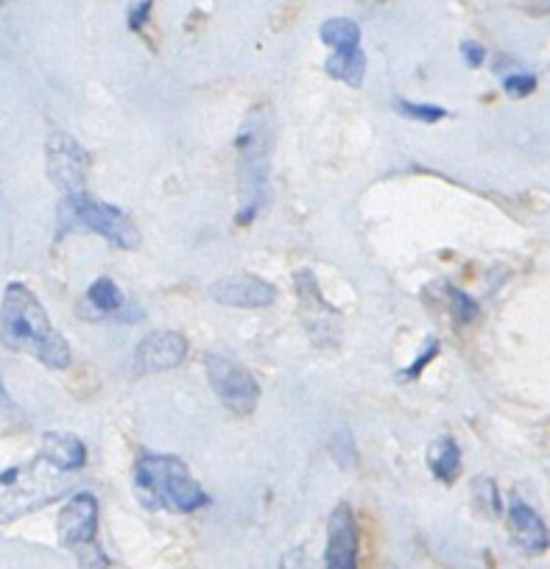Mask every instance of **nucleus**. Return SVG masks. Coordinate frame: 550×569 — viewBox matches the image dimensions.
Masks as SVG:
<instances>
[{"instance_id": "1", "label": "nucleus", "mask_w": 550, "mask_h": 569, "mask_svg": "<svg viewBox=\"0 0 550 569\" xmlns=\"http://www.w3.org/2000/svg\"><path fill=\"white\" fill-rule=\"evenodd\" d=\"M0 329H3V347L34 355L47 369H67L71 366L67 340L51 327L40 299L20 282L7 285Z\"/></svg>"}, {"instance_id": "2", "label": "nucleus", "mask_w": 550, "mask_h": 569, "mask_svg": "<svg viewBox=\"0 0 550 569\" xmlns=\"http://www.w3.org/2000/svg\"><path fill=\"white\" fill-rule=\"evenodd\" d=\"M137 499L148 510H177L190 514L210 503L204 488L190 477L188 466L173 455H142L135 464Z\"/></svg>"}, {"instance_id": "3", "label": "nucleus", "mask_w": 550, "mask_h": 569, "mask_svg": "<svg viewBox=\"0 0 550 569\" xmlns=\"http://www.w3.org/2000/svg\"><path fill=\"white\" fill-rule=\"evenodd\" d=\"M272 135L274 120L268 112L255 109L243 124L241 135H237V162H241V190H243V210L237 221L248 223V218L257 212L261 204L263 185H266V165L268 151H272Z\"/></svg>"}, {"instance_id": "4", "label": "nucleus", "mask_w": 550, "mask_h": 569, "mask_svg": "<svg viewBox=\"0 0 550 569\" xmlns=\"http://www.w3.org/2000/svg\"><path fill=\"white\" fill-rule=\"evenodd\" d=\"M60 238L71 230H89L113 243L115 249H137L140 246V232L118 207L107 201L89 199L87 193L67 196L60 204Z\"/></svg>"}, {"instance_id": "5", "label": "nucleus", "mask_w": 550, "mask_h": 569, "mask_svg": "<svg viewBox=\"0 0 550 569\" xmlns=\"http://www.w3.org/2000/svg\"><path fill=\"white\" fill-rule=\"evenodd\" d=\"M204 369H208L210 388H213L226 411H232L235 417H248L255 411L257 400H261V388H257L255 377L248 375L237 360L219 352V349H208Z\"/></svg>"}, {"instance_id": "6", "label": "nucleus", "mask_w": 550, "mask_h": 569, "mask_svg": "<svg viewBox=\"0 0 550 569\" xmlns=\"http://www.w3.org/2000/svg\"><path fill=\"white\" fill-rule=\"evenodd\" d=\"M87 151L65 131H54L45 143V168L56 188L67 196L87 193Z\"/></svg>"}, {"instance_id": "7", "label": "nucleus", "mask_w": 550, "mask_h": 569, "mask_svg": "<svg viewBox=\"0 0 550 569\" xmlns=\"http://www.w3.org/2000/svg\"><path fill=\"white\" fill-rule=\"evenodd\" d=\"M56 530H60L62 547L82 552L84 547H95V530H98V503L93 494L78 492L73 494L60 510L56 519Z\"/></svg>"}, {"instance_id": "8", "label": "nucleus", "mask_w": 550, "mask_h": 569, "mask_svg": "<svg viewBox=\"0 0 550 569\" xmlns=\"http://www.w3.org/2000/svg\"><path fill=\"white\" fill-rule=\"evenodd\" d=\"M188 338L173 329L151 333L137 344L135 349V375H155V371L177 369L188 358Z\"/></svg>"}, {"instance_id": "9", "label": "nucleus", "mask_w": 550, "mask_h": 569, "mask_svg": "<svg viewBox=\"0 0 550 569\" xmlns=\"http://www.w3.org/2000/svg\"><path fill=\"white\" fill-rule=\"evenodd\" d=\"M325 569H358V523L347 503H338L327 523Z\"/></svg>"}, {"instance_id": "10", "label": "nucleus", "mask_w": 550, "mask_h": 569, "mask_svg": "<svg viewBox=\"0 0 550 569\" xmlns=\"http://www.w3.org/2000/svg\"><path fill=\"white\" fill-rule=\"evenodd\" d=\"M210 296L226 307H268L277 299V291L272 282L261 280V276L235 274L215 280L210 285Z\"/></svg>"}, {"instance_id": "11", "label": "nucleus", "mask_w": 550, "mask_h": 569, "mask_svg": "<svg viewBox=\"0 0 550 569\" xmlns=\"http://www.w3.org/2000/svg\"><path fill=\"white\" fill-rule=\"evenodd\" d=\"M509 530H511V541L520 547L522 552H544L550 547V534L548 525L542 523L537 510L531 505L522 503L520 497H511L509 503Z\"/></svg>"}, {"instance_id": "12", "label": "nucleus", "mask_w": 550, "mask_h": 569, "mask_svg": "<svg viewBox=\"0 0 550 569\" xmlns=\"http://www.w3.org/2000/svg\"><path fill=\"white\" fill-rule=\"evenodd\" d=\"M40 459L60 472H76L87 461V450H84L82 439L71 433H45L42 435Z\"/></svg>"}, {"instance_id": "13", "label": "nucleus", "mask_w": 550, "mask_h": 569, "mask_svg": "<svg viewBox=\"0 0 550 569\" xmlns=\"http://www.w3.org/2000/svg\"><path fill=\"white\" fill-rule=\"evenodd\" d=\"M427 466H431L433 477L442 481L444 486L456 483L458 472H462V452H458V444L449 435L433 441L431 450H427Z\"/></svg>"}, {"instance_id": "14", "label": "nucleus", "mask_w": 550, "mask_h": 569, "mask_svg": "<svg viewBox=\"0 0 550 569\" xmlns=\"http://www.w3.org/2000/svg\"><path fill=\"white\" fill-rule=\"evenodd\" d=\"M327 76L338 78L347 87H361L363 76H367V56L361 48H349V51H336L330 60L325 62Z\"/></svg>"}, {"instance_id": "15", "label": "nucleus", "mask_w": 550, "mask_h": 569, "mask_svg": "<svg viewBox=\"0 0 550 569\" xmlns=\"http://www.w3.org/2000/svg\"><path fill=\"white\" fill-rule=\"evenodd\" d=\"M319 36L332 51H349V48H361V25L349 18H330L321 23Z\"/></svg>"}, {"instance_id": "16", "label": "nucleus", "mask_w": 550, "mask_h": 569, "mask_svg": "<svg viewBox=\"0 0 550 569\" xmlns=\"http://www.w3.org/2000/svg\"><path fill=\"white\" fill-rule=\"evenodd\" d=\"M87 299L93 302V305L98 307L102 313H115L124 307V296H120L118 285H115L109 276H102V280H95L93 285H89Z\"/></svg>"}, {"instance_id": "17", "label": "nucleus", "mask_w": 550, "mask_h": 569, "mask_svg": "<svg viewBox=\"0 0 550 569\" xmlns=\"http://www.w3.org/2000/svg\"><path fill=\"white\" fill-rule=\"evenodd\" d=\"M396 112L400 115H405V118H414V120H422V124H436V120L447 118V109H442V106L436 104H414V101H396Z\"/></svg>"}, {"instance_id": "18", "label": "nucleus", "mask_w": 550, "mask_h": 569, "mask_svg": "<svg viewBox=\"0 0 550 569\" xmlns=\"http://www.w3.org/2000/svg\"><path fill=\"white\" fill-rule=\"evenodd\" d=\"M473 492H475V499L480 503V508L489 510L491 517H497V514H500V494H497L495 483H491L489 477H475Z\"/></svg>"}, {"instance_id": "19", "label": "nucleus", "mask_w": 550, "mask_h": 569, "mask_svg": "<svg viewBox=\"0 0 550 569\" xmlns=\"http://www.w3.org/2000/svg\"><path fill=\"white\" fill-rule=\"evenodd\" d=\"M449 305H453V313H456V322L458 324H469V322H475V318H478V305H475L473 299H469L467 294H464V291H458V288H453L449 291Z\"/></svg>"}, {"instance_id": "20", "label": "nucleus", "mask_w": 550, "mask_h": 569, "mask_svg": "<svg viewBox=\"0 0 550 569\" xmlns=\"http://www.w3.org/2000/svg\"><path fill=\"white\" fill-rule=\"evenodd\" d=\"M504 89L511 98H526L537 89V78L531 73H511V76L504 78Z\"/></svg>"}, {"instance_id": "21", "label": "nucleus", "mask_w": 550, "mask_h": 569, "mask_svg": "<svg viewBox=\"0 0 550 569\" xmlns=\"http://www.w3.org/2000/svg\"><path fill=\"white\" fill-rule=\"evenodd\" d=\"M436 355H438V340L431 338V340H427V344H425V349H422V352H420V358H416L414 363L409 366V369L400 371V380H405V382L416 380V377H420L422 371H425V366L431 363V360L436 358Z\"/></svg>"}, {"instance_id": "22", "label": "nucleus", "mask_w": 550, "mask_h": 569, "mask_svg": "<svg viewBox=\"0 0 550 569\" xmlns=\"http://www.w3.org/2000/svg\"><path fill=\"white\" fill-rule=\"evenodd\" d=\"M151 7H155V0H137V3H131V9H129V29L131 31H142V25L148 23V14H151Z\"/></svg>"}, {"instance_id": "23", "label": "nucleus", "mask_w": 550, "mask_h": 569, "mask_svg": "<svg viewBox=\"0 0 550 569\" xmlns=\"http://www.w3.org/2000/svg\"><path fill=\"white\" fill-rule=\"evenodd\" d=\"M462 56H464V62H467L469 67H480L486 60V51H484V45H480V42L467 40V42H462Z\"/></svg>"}, {"instance_id": "24", "label": "nucleus", "mask_w": 550, "mask_h": 569, "mask_svg": "<svg viewBox=\"0 0 550 569\" xmlns=\"http://www.w3.org/2000/svg\"><path fill=\"white\" fill-rule=\"evenodd\" d=\"M279 569H310L308 556H305L303 550H290L288 556L283 558V563H279Z\"/></svg>"}, {"instance_id": "25", "label": "nucleus", "mask_w": 550, "mask_h": 569, "mask_svg": "<svg viewBox=\"0 0 550 569\" xmlns=\"http://www.w3.org/2000/svg\"><path fill=\"white\" fill-rule=\"evenodd\" d=\"M3 3H9V0H3Z\"/></svg>"}]
</instances>
